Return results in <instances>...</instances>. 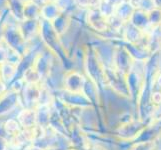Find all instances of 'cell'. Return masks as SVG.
<instances>
[{
    "mask_svg": "<svg viewBox=\"0 0 161 150\" xmlns=\"http://www.w3.org/2000/svg\"><path fill=\"white\" fill-rule=\"evenodd\" d=\"M88 22L96 30L104 31L108 28V19L100 12L98 8H93L88 11Z\"/></svg>",
    "mask_w": 161,
    "mask_h": 150,
    "instance_id": "6da1fadb",
    "label": "cell"
},
{
    "mask_svg": "<svg viewBox=\"0 0 161 150\" xmlns=\"http://www.w3.org/2000/svg\"><path fill=\"white\" fill-rule=\"evenodd\" d=\"M40 24L37 20H28L24 19L23 21L19 22V30L21 32L22 36L25 40H28L33 38L35 33L40 30Z\"/></svg>",
    "mask_w": 161,
    "mask_h": 150,
    "instance_id": "7a4b0ae2",
    "label": "cell"
},
{
    "mask_svg": "<svg viewBox=\"0 0 161 150\" xmlns=\"http://www.w3.org/2000/svg\"><path fill=\"white\" fill-rule=\"evenodd\" d=\"M135 10H136V8L134 7L133 3L128 1V0H125V1L119 3L118 5H116L114 15L117 16V17L120 18L122 21L129 22L133 13L135 12Z\"/></svg>",
    "mask_w": 161,
    "mask_h": 150,
    "instance_id": "3957f363",
    "label": "cell"
},
{
    "mask_svg": "<svg viewBox=\"0 0 161 150\" xmlns=\"http://www.w3.org/2000/svg\"><path fill=\"white\" fill-rule=\"evenodd\" d=\"M62 12L59 6L56 4L55 1H49L45 5L41 7V14L40 17H42L43 20L52 22L57 16Z\"/></svg>",
    "mask_w": 161,
    "mask_h": 150,
    "instance_id": "277c9868",
    "label": "cell"
},
{
    "mask_svg": "<svg viewBox=\"0 0 161 150\" xmlns=\"http://www.w3.org/2000/svg\"><path fill=\"white\" fill-rule=\"evenodd\" d=\"M69 22H70V18L67 15V13L61 12L52 22H50V23H51L52 29L54 30V32L56 33L57 35H61L67 30L69 26Z\"/></svg>",
    "mask_w": 161,
    "mask_h": 150,
    "instance_id": "5b68a950",
    "label": "cell"
},
{
    "mask_svg": "<svg viewBox=\"0 0 161 150\" xmlns=\"http://www.w3.org/2000/svg\"><path fill=\"white\" fill-rule=\"evenodd\" d=\"M17 119L19 121V123L23 127H25V128L27 129L31 128L37 121L36 112L33 111L32 109H24L18 114Z\"/></svg>",
    "mask_w": 161,
    "mask_h": 150,
    "instance_id": "8992f818",
    "label": "cell"
},
{
    "mask_svg": "<svg viewBox=\"0 0 161 150\" xmlns=\"http://www.w3.org/2000/svg\"><path fill=\"white\" fill-rule=\"evenodd\" d=\"M41 14V7L38 6L31 0H26L25 7H24V19L28 20H37L40 17Z\"/></svg>",
    "mask_w": 161,
    "mask_h": 150,
    "instance_id": "52a82bcc",
    "label": "cell"
},
{
    "mask_svg": "<svg viewBox=\"0 0 161 150\" xmlns=\"http://www.w3.org/2000/svg\"><path fill=\"white\" fill-rule=\"evenodd\" d=\"M18 65L5 61L1 64V79L4 82H8L13 79L15 74L17 73Z\"/></svg>",
    "mask_w": 161,
    "mask_h": 150,
    "instance_id": "ba28073f",
    "label": "cell"
},
{
    "mask_svg": "<svg viewBox=\"0 0 161 150\" xmlns=\"http://www.w3.org/2000/svg\"><path fill=\"white\" fill-rule=\"evenodd\" d=\"M41 79V75L34 67H29L24 71L23 80L26 84H37Z\"/></svg>",
    "mask_w": 161,
    "mask_h": 150,
    "instance_id": "9c48e42d",
    "label": "cell"
},
{
    "mask_svg": "<svg viewBox=\"0 0 161 150\" xmlns=\"http://www.w3.org/2000/svg\"><path fill=\"white\" fill-rule=\"evenodd\" d=\"M149 24L151 27L161 26V9L160 8H153L147 13Z\"/></svg>",
    "mask_w": 161,
    "mask_h": 150,
    "instance_id": "30bf717a",
    "label": "cell"
},
{
    "mask_svg": "<svg viewBox=\"0 0 161 150\" xmlns=\"http://www.w3.org/2000/svg\"><path fill=\"white\" fill-rule=\"evenodd\" d=\"M4 129L7 134L16 136V135H18L17 133H19V123L17 121L12 120V119L8 120L4 125Z\"/></svg>",
    "mask_w": 161,
    "mask_h": 150,
    "instance_id": "8fae6325",
    "label": "cell"
},
{
    "mask_svg": "<svg viewBox=\"0 0 161 150\" xmlns=\"http://www.w3.org/2000/svg\"><path fill=\"white\" fill-rule=\"evenodd\" d=\"M93 0H74L75 6H78L80 8H87L92 6Z\"/></svg>",
    "mask_w": 161,
    "mask_h": 150,
    "instance_id": "7c38bea8",
    "label": "cell"
},
{
    "mask_svg": "<svg viewBox=\"0 0 161 150\" xmlns=\"http://www.w3.org/2000/svg\"><path fill=\"white\" fill-rule=\"evenodd\" d=\"M6 54H7V45L6 47H4L0 43V64H2L3 62L6 61Z\"/></svg>",
    "mask_w": 161,
    "mask_h": 150,
    "instance_id": "4fadbf2b",
    "label": "cell"
},
{
    "mask_svg": "<svg viewBox=\"0 0 161 150\" xmlns=\"http://www.w3.org/2000/svg\"><path fill=\"white\" fill-rule=\"evenodd\" d=\"M152 99H153V102L157 103V104H160L161 103V91L159 92H155L152 96Z\"/></svg>",
    "mask_w": 161,
    "mask_h": 150,
    "instance_id": "5bb4252c",
    "label": "cell"
},
{
    "mask_svg": "<svg viewBox=\"0 0 161 150\" xmlns=\"http://www.w3.org/2000/svg\"><path fill=\"white\" fill-rule=\"evenodd\" d=\"M5 89H6V86H5V82L2 79H0V95L4 94Z\"/></svg>",
    "mask_w": 161,
    "mask_h": 150,
    "instance_id": "9a60e30c",
    "label": "cell"
},
{
    "mask_svg": "<svg viewBox=\"0 0 161 150\" xmlns=\"http://www.w3.org/2000/svg\"><path fill=\"white\" fill-rule=\"evenodd\" d=\"M7 147V143L5 141L3 138L0 137V150H6Z\"/></svg>",
    "mask_w": 161,
    "mask_h": 150,
    "instance_id": "2e32d148",
    "label": "cell"
},
{
    "mask_svg": "<svg viewBox=\"0 0 161 150\" xmlns=\"http://www.w3.org/2000/svg\"><path fill=\"white\" fill-rule=\"evenodd\" d=\"M0 79H1V64H0Z\"/></svg>",
    "mask_w": 161,
    "mask_h": 150,
    "instance_id": "e0dca14e",
    "label": "cell"
},
{
    "mask_svg": "<svg viewBox=\"0 0 161 150\" xmlns=\"http://www.w3.org/2000/svg\"><path fill=\"white\" fill-rule=\"evenodd\" d=\"M31 150H40V149H38V148H32Z\"/></svg>",
    "mask_w": 161,
    "mask_h": 150,
    "instance_id": "ac0fdd59",
    "label": "cell"
},
{
    "mask_svg": "<svg viewBox=\"0 0 161 150\" xmlns=\"http://www.w3.org/2000/svg\"><path fill=\"white\" fill-rule=\"evenodd\" d=\"M0 18H1V16H0Z\"/></svg>",
    "mask_w": 161,
    "mask_h": 150,
    "instance_id": "d6986e66",
    "label": "cell"
}]
</instances>
